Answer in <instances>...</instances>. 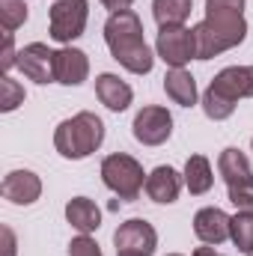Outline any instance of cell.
Returning a JSON list of instances; mask_svg holds the SVG:
<instances>
[{
  "mask_svg": "<svg viewBox=\"0 0 253 256\" xmlns=\"http://www.w3.org/2000/svg\"><path fill=\"white\" fill-rule=\"evenodd\" d=\"M54 54L57 51H51L45 42H30L18 54V68L33 84H42V86L45 84H57V78H54Z\"/></svg>",
  "mask_w": 253,
  "mask_h": 256,
  "instance_id": "9c48e42d",
  "label": "cell"
},
{
  "mask_svg": "<svg viewBox=\"0 0 253 256\" xmlns=\"http://www.w3.org/2000/svg\"><path fill=\"white\" fill-rule=\"evenodd\" d=\"M104 42L110 48V57L131 74H149L155 66V51L146 45L143 21L134 9L110 12L104 21Z\"/></svg>",
  "mask_w": 253,
  "mask_h": 256,
  "instance_id": "6da1fadb",
  "label": "cell"
},
{
  "mask_svg": "<svg viewBox=\"0 0 253 256\" xmlns=\"http://www.w3.org/2000/svg\"><path fill=\"white\" fill-rule=\"evenodd\" d=\"M242 98H253V66H226L214 74L200 104L212 122H224L236 114Z\"/></svg>",
  "mask_w": 253,
  "mask_h": 256,
  "instance_id": "7a4b0ae2",
  "label": "cell"
},
{
  "mask_svg": "<svg viewBox=\"0 0 253 256\" xmlns=\"http://www.w3.org/2000/svg\"><path fill=\"white\" fill-rule=\"evenodd\" d=\"M146 176L143 173V164L137 158H131L126 152H114L102 161V182L108 191H114L120 200L126 202H134L140 191L146 188Z\"/></svg>",
  "mask_w": 253,
  "mask_h": 256,
  "instance_id": "5b68a950",
  "label": "cell"
},
{
  "mask_svg": "<svg viewBox=\"0 0 253 256\" xmlns=\"http://www.w3.org/2000/svg\"><path fill=\"white\" fill-rule=\"evenodd\" d=\"M218 173H220V179L226 182V188L242 185V182H250L253 179V170H250L248 155H244L242 149H236V146H230V149L220 152V158H218Z\"/></svg>",
  "mask_w": 253,
  "mask_h": 256,
  "instance_id": "ac0fdd59",
  "label": "cell"
},
{
  "mask_svg": "<svg viewBox=\"0 0 253 256\" xmlns=\"http://www.w3.org/2000/svg\"><path fill=\"white\" fill-rule=\"evenodd\" d=\"M155 54L170 68H185L190 60H196V39L194 27H161L155 39Z\"/></svg>",
  "mask_w": 253,
  "mask_h": 256,
  "instance_id": "52a82bcc",
  "label": "cell"
},
{
  "mask_svg": "<svg viewBox=\"0 0 253 256\" xmlns=\"http://www.w3.org/2000/svg\"><path fill=\"white\" fill-rule=\"evenodd\" d=\"M3 256H6V254H3Z\"/></svg>",
  "mask_w": 253,
  "mask_h": 256,
  "instance_id": "836d02e7",
  "label": "cell"
},
{
  "mask_svg": "<svg viewBox=\"0 0 253 256\" xmlns=\"http://www.w3.org/2000/svg\"><path fill=\"white\" fill-rule=\"evenodd\" d=\"M230 230H232V218L218 206H206L194 214V236L202 244L218 248V244L230 242Z\"/></svg>",
  "mask_w": 253,
  "mask_h": 256,
  "instance_id": "8fae6325",
  "label": "cell"
},
{
  "mask_svg": "<svg viewBox=\"0 0 253 256\" xmlns=\"http://www.w3.org/2000/svg\"><path fill=\"white\" fill-rule=\"evenodd\" d=\"M182 185H185L182 173H176L170 164H161V167H155V170L146 176V188H143V191H146V196H149L152 202L170 206V202L179 200Z\"/></svg>",
  "mask_w": 253,
  "mask_h": 256,
  "instance_id": "5bb4252c",
  "label": "cell"
},
{
  "mask_svg": "<svg viewBox=\"0 0 253 256\" xmlns=\"http://www.w3.org/2000/svg\"><path fill=\"white\" fill-rule=\"evenodd\" d=\"M0 194L12 206H33L42 196V179L33 170H12V173L3 176Z\"/></svg>",
  "mask_w": 253,
  "mask_h": 256,
  "instance_id": "7c38bea8",
  "label": "cell"
},
{
  "mask_svg": "<svg viewBox=\"0 0 253 256\" xmlns=\"http://www.w3.org/2000/svg\"><path fill=\"white\" fill-rule=\"evenodd\" d=\"M182 179H185V188H188L194 196L208 194L212 191V185H214V173H212L208 158H206V155H190L188 161H185V173H182Z\"/></svg>",
  "mask_w": 253,
  "mask_h": 256,
  "instance_id": "d6986e66",
  "label": "cell"
},
{
  "mask_svg": "<svg viewBox=\"0 0 253 256\" xmlns=\"http://www.w3.org/2000/svg\"><path fill=\"white\" fill-rule=\"evenodd\" d=\"M114 244H116V250H140V254L152 256L155 248H158V232H155V226H152L149 220L131 218V220H126V224L116 226Z\"/></svg>",
  "mask_w": 253,
  "mask_h": 256,
  "instance_id": "30bf717a",
  "label": "cell"
},
{
  "mask_svg": "<svg viewBox=\"0 0 253 256\" xmlns=\"http://www.w3.org/2000/svg\"><path fill=\"white\" fill-rule=\"evenodd\" d=\"M104 143V122L92 110H80L72 120H63L54 131V146L68 161H84L98 152Z\"/></svg>",
  "mask_w": 253,
  "mask_h": 256,
  "instance_id": "277c9868",
  "label": "cell"
},
{
  "mask_svg": "<svg viewBox=\"0 0 253 256\" xmlns=\"http://www.w3.org/2000/svg\"><path fill=\"white\" fill-rule=\"evenodd\" d=\"M196 60H212L224 51L238 48L248 39L244 12H206V18L194 27Z\"/></svg>",
  "mask_w": 253,
  "mask_h": 256,
  "instance_id": "3957f363",
  "label": "cell"
},
{
  "mask_svg": "<svg viewBox=\"0 0 253 256\" xmlns=\"http://www.w3.org/2000/svg\"><path fill=\"white\" fill-rule=\"evenodd\" d=\"M27 15H30V6L24 0H0V24H3V33H15L18 27L27 24Z\"/></svg>",
  "mask_w": 253,
  "mask_h": 256,
  "instance_id": "7402d4cb",
  "label": "cell"
},
{
  "mask_svg": "<svg viewBox=\"0 0 253 256\" xmlns=\"http://www.w3.org/2000/svg\"><path fill=\"white\" fill-rule=\"evenodd\" d=\"M86 18H90V0H54L48 15V33L54 42L72 45L74 39L84 36Z\"/></svg>",
  "mask_w": 253,
  "mask_h": 256,
  "instance_id": "8992f818",
  "label": "cell"
},
{
  "mask_svg": "<svg viewBox=\"0 0 253 256\" xmlns=\"http://www.w3.org/2000/svg\"><path fill=\"white\" fill-rule=\"evenodd\" d=\"M167 256H182V254H167Z\"/></svg>",
  "mask_w": 253,
  "mask_h": 256,
  "instance_id": "4dcf8cb0",
  "label": "cell"
},
{
  "mask_svg": "<svg viewBox=\"0 0 253 256\" xmlns=\"http://www.w3.org/2000/svg\"><path fill=\"white\" fill-rule=\"evenodd\" d=\"M250 149H253V140H250Z\"/></svg>",
  "mask_w": 253,
  "mask_h": 256,
  "instance_id": "1f68e13d",
  "label": "cell"
},
{
  "mask_svg": "<svg viewBox=\"0 0 253 256\" xmlns=\"http://www.w3.org/2000/svg\"><path fill=\"white\" fill-rule=\"evenodd\" d=\"M18 54L21 51H15V33H3V54H0L3 74H9L12 68H18Z\"/></svg>",
  "mask_w": 253,
  "mask_h": 256,
  "instance_id": "484cf974",
  "label": "cell"
},
{
  "mask_svg": "<svg viewBox=\"0 0 253 256\" xmlns=\"http://www.w3.org/2000/svg\"><path fill=\"white\" fill-rule=\"evenodd\" d=\"M194 256H224V254H218L212 244H206V248H196V250H194Z\"/></svg>",
  "mask_w": 253,
  "mask_h": 256,
  "instance_id": "f1b7e54d",
  "label": "cell"
},
{
  "mask_svg": "<svg viewBox=\"0 0 253 256\" xmlns=\"http://www.w3.org/2000/svg\"><path fill=\"white\" fill-rule=\"evenodd\" d=\"M131 3H134V0H102V6H104V9H110V12H122V9H131Z\"/></svg>",
  "mask_w": 253,
  "mask_h": 256,
  "instance_id": "83f0119b",
  "label": "cell"
},
{
  "mask_svg": "<svg viewBox=\"0 0 253 256\" xmlns=\"http://www.w3.org/2000/svg\"><path fill=\"white\" fill-rule=\"evenodd\" d=\"M226 191H230V202L238 212H253V179L250 182H242V185H232Z\"/></svg>",
  "mask_w": 253,
  "mask_h": 256,
  "instance_id": "cb8c5ba5",
  "label": "cell"
},
{
  "mask_svg": "<svg viewBox=\"0 0 253 256\" xmlns=\"http://www.w3.org/2000/svg\"><path fill=\"white\" fill-rule=\"evenodd\" d=\"M66 220L80 232V236H92L102 226V208L90 200V196H72L66 202Z\"/></svg>",
  "mask_w": 253,
  "mask_h": 256,
  "instance_id": "2e32d148",
  "label": "cell"
},
{
  "mask_svg": "<svg viewBox=\"0 0 253 256\" xmlns=\"http://www.w3.org/2000/svg\"><path fill=\"white\" fill-rule=\"evenodd\" d=\"M230 242H232L242 254H250L253 250V212H238V214H232Z\"/></svg>",
  "mask_w": 253,
  "mask_h": 256,
  "instance_id": "44dd1931",
  "label": "cell"
},
{
  "mask_svg": "<svg viewBox=\"0 0 253 256\" xmlns=\"http://www.w3.org/2000/svg\"><path fill=\"white\" fill-rule=\"evenodd\" d=\"M116 256H149V254H140V250H116Z\"/></svg>",
  "mask_w": 253,
  "mask_h": 256,
  "instance_id": "f546056e",
  "label": "cell"
},
{
  "mask_svg": "<svg viewBox=\"0 0 253 256\" xmlns=\"http://www.w3.org/2000/svg\"><path fill=\"white\" fill-rule=\"evenodd\" d=\"M164 92H167V98H170L173 104H179V108H194L196 98H200L196 80H194V74H190L188 68H170V72L164 74Z\"/></svg>",
  "mask_w": 253,
  "mask_h": 256,
  "instance_id": "e0dca14e",
  "label": "cell"
},
{
  "mask_svg": "<svg viewBox=\"0 0 253 256\" xmlns=\"http://www.w3.org/2000/svg\"><path fill=\"white\" fill-rule=\"evenodd\" d=\"M248 0H206V12H244Z\"/></svg>",
  "mask_w": 253,
  "mask_h": 256,
  "instance_id": "4316f807",
  "label": "cell"
},
{
  "mask_svg": "<svg viewBox=\"0 0 253 256\" xmlns=\"http://www.w3.org/2000/svg\"><path fill=\"white\" fill-rule=\"evenodd\" d=\"M248 256H253V250H250V254H248Z\"/></svg>",
  "mask_w": 253,
  "mask_h": 256,
  "instance_id": "d6a6232c",
  "label": "cell"
},
{
  "mask_svg": "<svg viewBox=\"0 0 253 256\" xmlns=\"http://www.w3.org/2000/svg\"><path fill=\"white\" fill-rule=\"evenodd\" d=\"M190 0H152V18L158 27H182L190 18Z\"/></svg>",
  "mask_w": 253,
  "mask_h": 256,
  "instance_id": "ffe728a7",
  "label": "cell"
},
{
  "mask_svg": "<svg viewBox=\"0 0 253 256\" xmlns=\"http://www.w3.org/2000/svg\"><path fill=\"white\" fill-rule=\"evenodd\" d=\"M24 98H27L24 86H21L12 74H3V78H0V110H3V114H12L18 104H24Z\"/></svg>",
  "mask_w": 253,
  "mask_h": 256,
  "instance_id": "603a6c76",
  "label": "cell"
},
{
  "mask_svg": "<svg viewBox=\"0 0 253 256\" xmlns=\"http://www.w3.org/2000/svg\"><path fill=\"white\" fill-rule=\"evenodd\" d=\"M68 256H104L102 254V248L96 244V238L92 236H74L72 242H68Z\"/></svg>",
  "mask_w": 253,
  "mask_h": 256,
  "instance_id": "d4e9b609",
  "label": "cell"
},
{
  "mask_svg": "<svg viewBox=\"0 0 253 256\" xmlns=\"http://www.w3.org/2000/svg\"><path fill=\"white\" fill-rule=\"evenodd\" d=\"M54 78H57V84H63V86H80V84L90 78V57H86L80 48L63 45V48L54 54Z\"/></svg>",
  "mask_w": 253,
  "mask_h": 256,
  "instance_id": "4fadbf2b",
  "label": "cell"
},
{
  "mask_svg": "<svg viewBox=\"0 0 253 256\" xmlns=\"http://www.w3.org/2000/svg\"><path fill=\"white\" fill-rule=\"evenodd\" d=\"M131 131H134V140L143 143V146H161L173 137V114L161 104H146L137 110L134 122H131Z\"/></svg>",
  "mask_w": 253,
  "mask_h": 256,
  "instance_id": "ba28073f",
  "label": "cell"
},
{
  "mask_svg": "<svg viewBox=\"0 0 253 256\" xmlns=\"http://www.w3.org/2000/svg\"><path fill=\"white\" fill-rule=\"evenodd\" d=\"M96 96H98V102H102L108 110H114V114L128 110L131 102H134V90L128 86L120 74H114V72H102V74L96 78Z\"/></svg>",
  "mask_w": 253,
  "mask_h": 256,
  "instance_id": "9a60e30c",
  "label": "cell"
}]
</instances>
